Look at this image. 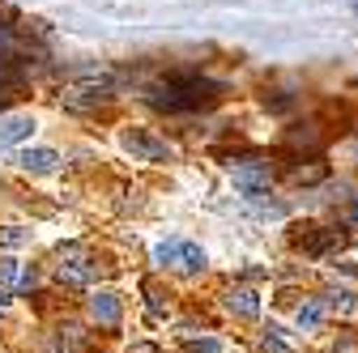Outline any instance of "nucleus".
<instances>
[{
	"instance_id": "1",
	"label": "nucleus",
	"mask_w": 358,
	"mask_h": 353,
	"mask_svg": "<svg viewBox=\"0 0 358 353\" xmlns=\"http://www.w3.org/2000/svg\"><path fill=\"white\" fill-rule=\"evenodd\" d=\"M222 98V85L201 77V73H175L158 85L145 90V103L154 111H166V115H192V111H205Z\"/></svg>"
},
{
	"instance_id": "2",
	"label": "nucleus",
	"mask_w": 358,
	"mask_h": 353,
	"mask_svg": "<svg viewBox=\"0 0 358 353\" xmlns=\"http://www.w3.org/2000/svg\"><path fill=\"white\" fill-rule=\"evenodd\" d=\"M120 145L137 158V162H171V145L162 137H154L150 128H124Z\"/></svg>"
},
{
	"instance_id": "3",
	"label": "nucleus",
	"mask_w": 358,
	"mask_h": 353,
	"mask_svg": "<svg viewBox=\"0 0 358 353\" xmlns=\"http://www.w3.org/2000/svg\"><path fill=\"white\" fill-rule=\"evenodd\" d=\"M111 94H107V77H99L94 85H69V90L60 94V107L64 111H99L107 107Z\"/></svg>"
},
{
	"instance_id": "4",
	"label": "nucleus",
	"mask_w": 358,
	"mask_h": 353,
	"mask_svg": "<svg viewBox=\"0 0 358 353\" xmlns=\"http://www.w3.org/2000/svg\"><path fill=\"white\" fill-rule=\"evenodd\" d=\"M268 183H273V166H268V162L248 158V162H239V166H235V188H239V192L260 196V192H268Z\"/></svg>"
},
{
	"instance_id": "5",
	"label": "nucleus",
	"mask_w": 358,
	"mask_h": 353,
	"mask_svg": "<svg viewBox=\"0 0 358 353\" xmlns=\"http://www.w3.org/2000/svg\"><path fill=\"white\" fill-rule=\"evenodd\" d=\"M294 243H299V247H303L307 255H316V260H320V255H333V251H341V247H345V230H324V226H307V230H303V234H299Z\"/></svg>"
},
{
	"instance_id": "6",
	"label": "nucleus",
	"mask_w": 358,
	"mask_h": 353,
	"mask_svg": "<svg viewBox=\"0 0 358 353\" xmlns=\"http://www.w3.org/2000/svg\"><path fill=\"white\" fill-rule=\"evenodd\" d=\"M120 315H124L120 294H111V290H99L94 298H90V320H94V324H103V328H120Z\"/></svg>"
},
{
	"instance_id": "7",
	"label": "nucleus",
	"mask_w": 358,
	"mask_h": 353,
	"mask_svg": "<svg viewBox=\"0 0 358 353\" xmlns=\"http://www.w3.org/2000/svg\"><path fill=\"white\" fill-rule=\"evenodd\" d=\"M227 311L231 315H239V320H256L260 315V298H256V290H248V285H235V290H227Z\"/></svg>"
},
{
	"instance_id": "8",
	"label": "nucleus",
	"mask_w": 358,
	"mask_h": 353,
	"mask_svg": "<svg viewBox=\"0 0 358 353\" xmlns=\"http://www.w3.org/2000/svg\"><path fill=\"white\" fill-rule=\"evenodd\" d=\"M56 281L60 285H85V281H94V264L90 260H60Z\"/></svg>"
},
{
	"instance_id": "9",
	"label": "nucleus",
	"mask_w": 358,
	"mask_h": 353,
	"mask_svg": "<svg viewBox=\"0 0 358 353\" xmlns=\"http://www.w3.org/2000/svg\"><path fill=\"white\" fill-rule=\"evenodd\" d=\"M286 145L290 149H320L324 145V132H320V123H294L286 132Z\"/></svg>"
},
{
	"instance_id": "10",
	"label": "nucleus",
	"mask_w": 358,
	"mask_h": 353,
	"mask_svg": "<svg viewBox=\"0 0 358 353\" xmlns=\"http://www.w3.org/2000/svg\"><path fill=\"white\" fill-rule=\"evenodd\" d=\"M34 132V119L30 115H9V119H0V145H17L26 141Z\"/></svg>"
},
{
	"instance_id": "11",
	"label": "nucleus",
	"mask_w": 358,
	"mask_h": 353,
	"mask_svg": "<svg viewBox=\"0 0 358 353\" xmlns=\"http://www.w3.org/2000/svg\"><path fill=\"white\" fill-rule=\"evenodd\" d=\"M17 162H22V170H34V174H52V170L60 166V153H56V149H26Z\"/></svg>"
},
{
	"instance_id": "12",
	"label": "nucleus",
	"mask_w": 358,
	"mask_h": 353,
	"mask_svg": "<svg viewBox=\"0 0 358 353\" xmlns=\"http://www.w3.org/2000/svg\"><path fill=\"white\" fill-rule=\"evenodd\" d=\"M324 174H329V166H324V162H303V166H294V170H290V179H294V183H303V188H311V183H320Z\"/></svg>"
},
{
	"instance_id": "13",
	"label": "nucleus",
	"mask_w": 358,
	"mask_h": 353,
	"mask_svg": "<svg viewBox=\"0 0 358 353\" xmlns=\"http://www.w3.org/2000/svg\"><path fill=\"white\" fill-rule=\"evenodd\" d=\"M324 311H329V306H324V298H316V302H303L294 320H299V328H307V332H311V328H316V324L324 320Z\"/></svg>"
},
{
	"instance_id": "14",
	"label": "nucleus",
	"mask_w": 358,
	"mask_h": 353,
	"mask_svg": "<svg viewBox=\"0 0 358 353\" xmlns=\"http://www.w3.org/2000/svg\"><path fill=\"white\" fill-rule=\"evenodd\" d=\"M260 349H264V353H294V345L282 336V328H278V324H268V328H264V336H260Z\"/></svg>"
},
{
	"instance_id": "15",
	"label": "nucleus",
	"mask_w": 358,
	"mask_h": 353,
	"mask_svg": "<svg viewBox=\"0 0 358 353\" xmlns=\"http://www.w3.org/2000/svg\"><path fill=\"white\" fill-rule=\"evenodd\" d=\"M179 269H188V273H201L205 269V251L196 247V243H179Z\"/></svg>"
},
{
	"instance_id": "16",
	"label": "nucleus",
	"mask_w": 358,
	"mask_h": 353,
	"mask_svg": "<svg viewBox=\"0 0 358 353\" xmlns=\"http://www.w3.org/2000/svg\"><path fill=\"white\" fill-rule=\"evenodd\" d=\"M141 290H145V306H150V315H154V320H162V315H166V290H162L158 281H145Z\"/></svg>"
},
{
	"instance_id": "17",
	"label": "nucleus",
	"mask_w": 358,
	"mask_h": 353,
	"mask_svg": "<svg viewBox=\"0 0 358 353\" xmlns=\"http://www.w3.org/2000/svg\"><path fill=\"white\" fill-rule=\"evenodd\" d=\"M324 306H329V311H341V315H345V311H354L358 302H354L350 290H329V294H324Z\"/></svg>"
},
{
	"instance_id": "18",
	"label": "nucleus",
	"mask_w": 358,
	"mask_h": 353,
	"mask_svg": "<svg viewBox=\"0 0 358 353\" xmlns=\"http://www.w3.org/2000/svg\"><path fill=\"white\" fill-rule=\"evenodd\" d=\"M179 260V239H171V243H158L154 247V264H175Z\"/></svg>"
},
{
	"instance_id": "19",
	"label": "nucleus",
	"mask_w": 358,
	"mask_h": 353,
	"mask_svg": "<svg viewBox=\"0 0 358 353\" xmlns=\"http://www.w3.org/2000/svg\"><path fill=\"white\" fill-rule=\"evenodd\" d=\"M188 349L192 353H222V340H213V336H188Z\"/></svg>"
},
{
	"instance_id": "20",
	"label": "nucleus",
	"mask_w": 358,
	"mask_h": 353,
	"mask_svg": "<svg viewBox=\"0 0 358 353\" xmlns=\"http://www.w3.org/2000/svg\"><path fill=\"white\" fill-rule=\"evenodd\" d=\"M17 277H22V269H17V260H0V285H17Z\"/></svg>"
},
{
	"instance_id": "21",
	"label": "nucleus",
	"mask_w": 358,
	"mask_h": 353,
	"mask_svg": "<svg viewBox=\"0 0 358 353\" xmlns=\"http://www.w3.org/2000/svg\"><path fill=\"white\" fill-rule=\"evenodd\" d=\"M77 345H81V328H77V324H64V328H60V349L73 353Z\"/></svg>"
},
{
	"instance_id": "22",
	"label": "nucleus",
	"mask_w": 358,
	"mask_h": 353,
	"mask_svg": "<svg viewBox=\"0 0 358 353\" xmlns=\"http://www.w3.org/2000/svg\"><path fill=\"white\" fill-rule=\"evenodd\" d=\"M13 81H17V77H13V64H9L5 56H0V98H5V94L13 90Z\"/></svg>"
},
{
	"instance_id": "23",
	"label": "nucleus",
	"mask_w": 358,
	"mask_h": 353,
	"mask_svg": "<svg viewBox=\"0 0 358 353\" xmlns=\"http://www.w3.org/2000/svg\"><path fill=\"white\" fill-rule=\"evenodd\" d=\"M26 239H30V234H26V230H17V226H9L5 234H0V243H5V247H22Z\"/></svg>"
},
{
	"instance_id": "24",
	"label": "nucleus",
	"mask_w": 358,
	"mask_h": 353,
	"mask_svg": "<svg viewBox=\"0 0 358 353\" xmlns=\"http://www.w3.org/2000/svg\"><path fill=\"white\" fill-rule=\"evenodd\" d=\"M34 281H38V269L30 264V269H22V277H17V290H22V294H30V290H34Z\"/></svg>"
},
{
	"instance_id": "25",
	"label": "nucleus",
	"mask_w": 358,
	"mask_h": 353,
	"mask_svg": "<svg viewBox=\"0 0 358 353\" xmlns=\"http://www.w3.org/2000/svg\"><path fill=\"white\" fill-rule=\"evenodd\" d=\"M56 260H85V247H81V243H64V247L56 251Z\"/></svg>"
},
{
	"instance_id": "26",
	"label": "nucleus",
	"mask_w": 358,
	"mask_h": 353,
	"mask_svg": "<svg viewBox=\"0 0 358 353\" xmlns=\"http://www.w3.org/2000/svg\"><path fill=\"white\" fill-rule=\"evenodd\" d=\"M333 353H358V336H354V332H345V336L333 345Z\"/></svg>"
},
{
	"instance_id": "27",
	"label": "nucleus",
	"mask_w": 358,
	"mask_h": 353,
	"mask_svg": "<svg viewBox=\"0 0 358 353\" xmlns=\"http://www.w3.org/2000/svg\"><path fill=\"white\" fill-rule=\"evenodd\" d=\"M264 107H268V111H290L294 98H290V94H282V98H264Z\"/></svg>"
},
{
	"instance_id": "28",
	"label": "nucleus",
	"mask_w": 358,
	"mask_h": 353,
	"mask_svg": "<svg viewBox=\"0 0 358 353\" xmlns=\"http://www.w3.org/2000/svg\"><path fill=\"white\" fill-rule=\"evenodd\" d=\"M132 353H158V345H150V340H141V345H132Z\"/></svg>"
},
{
	"instance_id": "29",
	"label": "nucleus",
	"mask_w": 358,
	"mask_h": 353,
	"mask_svg": "<svg viewBox=\"0 0 358 353\" xmlns=\"http://www.w3.org/2000/svg\"><path fill=\"white\" fill-rule=\"evenodd\" d=\"M341 273H350V277H358V264H341Z\"/></svg>"
},
{
	"instance_id": "30",
	"label": "nucleus",
	"mask_w": 358,
	"mask_h": 353,
	"mask_svg": "<svg viewBox=\"0 0 358 353\" xmlns=\"http://www.w3.org/2000/svg\"><path fill=\"white\" fill-rule=\"evenodd\" d=\"M354 217H358V200H354Z\"/></svg>"
},
{
	"instance_id": "31",
	"label": "nucleus",
	"mask_w": 358,
	"mask_h": 353,
	"mask_svg": "<svg viewBox=\"0 0 358 353\" xmlns=\"http://www.w3.org/2000/svg\"><path fill=\"white\" fill-rule=\"evenodd\" d=\"M354 13H358V0H354Z\"/></svg>"
}]
</instances>
